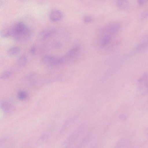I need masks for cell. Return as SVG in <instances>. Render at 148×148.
I'll return each instance as SVG.
<instances>
[{
  "label": "cell",
  "instance_id": "4fadbf2b",
  "mask_svg": "<svg viewBox=\"0 0 148 148\" xmlns=\"http://www.w3.org/2000/svg\"><path fill=\"white\" fill-rule=\"evenodd\" d=\"M11 28H6L1 31L0 32L1 37L2 38H6L12 36Z\"/></svg>",
  "mask_w": 148,
  "mask_h": 148
},
{
  "label": "cell",
  "instance_id": "277c9868",
  "mask_svg": "<svg viewBox=\"0 0 148 148\" xmlns=\"http://www.w3.org/2000/svg\"><path fill=\"white\" fill-rule=\"evenodd\" d=\"M102 33L99 41V46L102 49L104 48L110 43L113 36L109 33L103 31Z\"/></svg>",
  "mask_w": 148,
  "mask_h": 148
},
{
  "label": "cell",
  "instance_id": "ac0fdd59",
  "mask_svg": "<svg viewBox=\"0 0 148 148\" xmlns=\"http://www.w3.org/2000/svg\"><path fill=\"white\" fill-rule=\"evenodd\" d=\"M145 3V1L144 0H138V3L140 5L143 4Z\"/></svg>",
  "mask_w": 148,
  "mask_h": 148
},
{
  "label": "cell",
  "instance_id": "2e32d148",
  "mask_svg": "<svg viewBox=\"0 0 148 148\" xmlns=\"http://www.w3.org/2000/svg\"><path fill=\"white\" fill-rule=\"evenodd\" d=\"M93 20L92 17L89 15H85L84 16L83 18L84 22L86 24L91 23L93 21Z\"/></svg>",
  "mask_w": 148,
  "mask_h": 148
},
{
  "label": "cell",
  "instance_id": "e0dca14e",
  "mask_svg": "<svg viewBox=\"0 0 148 148\" xmlns=\"http://www.w3.org/2000/svg\"><path fill=\"white\" fill-rule=\"evenodd\" d=\"M36 47L35 46H32L30 49V52L32 54H34L36 51Z\"/></svg>",
  "mask_w": 148,
  "mask_h": 148
},
{
  "label": "cell",
  "instance_id": "5b68a950",
  "mask_svg": "<svg viewBox=\"0 0 148 148\" xmlns=\"http://www.w3.org/2000/svg\"><path fill=\"white\" fill-rule=\"evenodd\" d=\"M120 29V25L117 23H113L105 27L102 31L110 34L112 36L117 33Z\"/></svg>",
  "mask_w": 148,
  "mask_h": 148
},
{
  "label": "cell",
  "instance_id": "7c38bea8",
  "mask_svg": "<svg viewBox=\"0 0 148 148\" xmlns=\"http://www.w3.org/2000/svg\"><path fill=\"white\" fill-rule=\"evenodd\" d=\"M27 62V59L25 56H21L20 57L17 61V65L20 67L25 66Z\"/></svg>",
  "mask_w": 148,
  "mask_h": 148
},
{
  "label": "cell",
  "instance_id": "9a60e30c",
  "mask_svg": "<svg viewBox=\"0 0 148 148\" xmlns=\"http://www.w3.org/2000/svg\"><path fill=\"white\" fill-rule=\"evenodd\" d=\"M12 73V72L9 71H5L3 72L0 75V79L4 80L8 79L11 76Z\"/></svg>",
  "mask_w": 148,
  "mask_h": 148
},
{
  "label": "cell",
  "instance_id": "ba28073f",
  "mask_svg": "<svg viewBox=\"0 0 148 148\" xmlns=\"http://www.w3.org/2000/svg\"><path fill=\"white\" fill-rule=\"evenodd\" d=\"M0 107L2 110L5 113H10L13 110V106L7 101H3L1 103Z\"/></svg>",
  "mask_w": 148,
  "mask_h": 148
},
{
  "label": "cell",
  "instance_id": "30bf717a",
  "mask_svg": "<svg viewBox=\"0 0 148 148\" xmlns=\"http://www.w3.org/2000/svg\"><path fill=\"white\" fill-rule=\"evenodd\" d=\"M55 58L54 56L51 55H46L42 57L41 62L43 64L50 65Z\"/></svg>",
  "mask_w": 148,
  "mask_h": 148
},
{
  "label": "cell",
  "instance_id": "7a4b0ae2",
  "mask_svg": "<svg viewBox=\"0 0 148 148\" xmlns=\"http://www.w3.org/2000/svg\"><path fill=\"white\" fill-rule=\"evenodd\" d=\"M56 32V29L53 27L46 28L40 32L38 39L40 40H45L54 34Z\"/></svg>",
  "mask_w": 148,
  "mask_h": 148
},
{
  "label": "cell",
  "instance_id": "9c48e42d",
  "mask_svg": "<svg viewBox=\"0 0 148 148\" xmlns=\"http://www.w3.org/2000/svg\"><path fill=\"white\" fill-rule=\"evenodd\" d=\"M116 5L119 9L121 10H125L129 7V3L127 0H120L116 1Z\"/></svg>",
  "mask_w": 148,
  "mask_h": 148
},
{
  "label": "cell",
  "instance_id": "8fae6325",
  "mask_svg": "<svg viewBox=\"0 0 148 148\" xmlns=\"http://www.w3.org/2000/svg\"><path fill=\"white\" fill-rule=\"evenodd\" d=\"M20 48L17 46H13L10 48L8 50V53L11 56H15L20 52Z\"/></svg>",
  "mask_w": 148,
  "mask_h": 148
},
{
  "label": "cell",
  "instance_id": "8992f818",
  "mask_svg": "<svg viewBox=\"0 0 148 148\" xmlns=\"http://www.w3.org/2000/svg\"><path fill=\"white\" fill-rule=\"evenodd\" d=\"M63 16L62 12L60 10H55L52 11L50 13L49 18L53 22H57L60 21Z\"/></svg>",
  "mask_w": 148,
  "mask_h": 148
},
{
  "label": "cell",
  "instance_id": "52a82bcc",
  "mask_svg": "<svg viewBox=\"0 0 148 148\" xmlns=\"http://www.w3.org/2000/svg\"><path fill=\"white\" fill-rule=\"evenodd\" d=\"M148 48V38H146L138 42L136 46L135 50L141 51Z\"/></svg>",
  "mask_w": 148,
  "mask_h": 148
},
{
  "label": "cell",
  "instance_id": "6da1fadb",
  "mask_svg": "<svg viewBox=\"0 0 148 148\" xmlns=\"http://www.w3.org/2000/svg\"><path fill=\"white\" fill-rule=\"evenodd\" d=\"M11 29L12 36L17 41H24L30 36V29L22 22L20 21L16 23Z\"/></svg>",
  "mask_w": 148,
  "mask_h": 148
},
{
  "label": "cell",
  "instance_id": "3957f363",
  "mask_svg": "<svg viewBox=\"0 0 148 148\" xmlns=\"http://www.w3.org/2000/svg\"><path fill=\"white\" fill-rule=\"evenodd\" d=\"M80 51V47L79 45H75L72 47L62 57L64 62L76 56L79 53Z\"/></svg>",
  "mask_w": 148,
  "mask_h": 148
},
{
  "label": "cell",
  "instance_id": "5bb4252c",
  "mask_svg": "<svg viewBox=\"0 0 148 148\" xmlns=\"http://www.w3.org/2000/svg\"><path fill=\"white\" fill-rule=\"evenodd\" d=\"M17 97L19 99L21 100H24L27 98L28 94L26 91L21 90L18 92Z\"/></svg>",
  "mask_w": 148,
  "mask_h": 148
}]
</instances>
